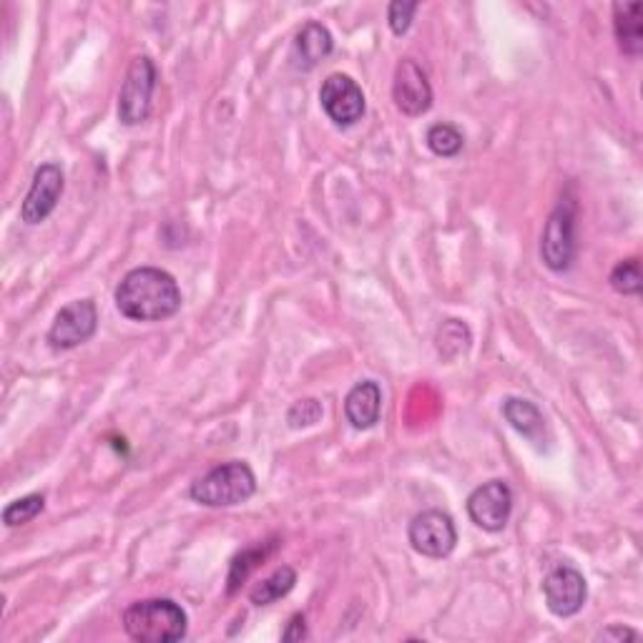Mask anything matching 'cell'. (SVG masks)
Returning <instances> with one entry per match:
<instances>
[{"label": "cell", "instance_id": "1", "mask_svg": "<svg viewBox=\"0 0 643 643\" xmlns=\"http://www.w3.org/2000/svg\"><path fill=\"white\" fill-rule=\"evenodd\" d=\"M116 307L126 319L164 322L182 309V290L164 269L139 267L118 282Z\"/></svg>", "mask_w": 643, "mask_h": 643}, {"label": "cell", "instance_id": "2", "mask_svg": "<svg viewBox=\"0 0 643 643\" xmlns=\"http://www.w3.org/2000/svg\"><path fill=\"white\" fill-rule=\"evenodd\" d=\"M124 631L141 643H174L189 631V616L172 598L137 600L124 611Z\"/></svg>", "mask_w": 643, "mask_h": 643}, {"label": "cell", "instance_id": "3", "mask_svg": "<svg viewBox=\"0 0 643 643\" xmlns=\"http://www.w3.org/2000/svg\"><path fill=\"white\" fill-rule=\"evenodd\" d=\"M257 493V476L244 460L217 465L189 488L194 503L207 507H232L247 503Z\"/></svg>", "mask_w": 643, "mask_h": 643}, {"label": "cell", "instance_id": "4", "mask_svg": "<svg viewBox=\"0 0 643 643\" xmlns=\"http://www.w3.org/2000/svg\"><path fill=\"white\" fill-rule=\"evenodd\" d=\"M156 66L149 56H137L126 71V81L118 93V121L139 126L151 114V98L156 89Z\"/></svg>", "mask_w": 643, "mask_h": 643}, {"label": "cell", "instance_id": "5", "mask_svg": "<svg viewBox=\"0 0 643 643\" xmlns=\"http://www.w3.org/2000/svg\"><path fill=\"white\" fill-rule=\"evenodd\" d=\"M540 259L551 272H565L575 259V204L561 199L548 217L543 236H540Z\"/></svg>", "mask_w": 643, "mask_h": 643}, {"label": "cell", "instance_id": "6", "mask_svg": "<svg viewBox=\"0 0 643 643\" xmlns=\"http://www.w3.org/2000/svg\"><path fill=\"white\" fill-rule=\"evenodd\" d=\"M408 538L414 553L425 558H447L458 546V530L447 513L422 511L412 518Z\"/></svg>", "mask_w": 643, "mask_h": 643}, {"label": "cell", "instance_id": "7", "mask_svg": "<svg viewBox=\"0 0 643 643\" xmlns=\"http://www.w3.org/2000/svg\"><path fill=\"white\" fill-rule=\"evenodd\" d=\"M98 309L93 300H75L58 312L48 329V344L54 350H73L96 335Z\"/></svg>", "mask_w": 643, "mask_h": 643}, {"label": "cell", "instance_id": "8", "mask_svg": "<svg viewBox=\"0 0 643 643\" xmlns=\"http://www.w3.org/2000/svg\"><path fill=\"white\" fill-rule=\"evenodd\" d=\"M319 101L325 114L332 118L337 126H354L362 121V116L367 112V101L360 83L344 73H332L322 83Z\"/></svg>", "mask_w": 643, "mask_h": 643}, {"label": "cell", "instance_id": "9", "mask_svg": "<svg viewBox=\"0 0 643 643\" xmlns=\"http://www.w3.org/2000/svg\"><path fill=\"white\" fill-rule=\"evenodd\" d=\"M543 596L548 611L558 616V619H571L586 606L588 583L573 565H558V569L546 575Z\"/></svg>", "mask_w": 643, "mask_h": 643}, {"label": "cell", "instance_id": "10", "mask_svg": "<svg viewBox=\"0 0 643 643\" xmlns=\"http://www.w3.org/2000/svg\"><path fill=\"white\" fill-rule=\"evenodd\" d=\"M513 513V493L503 480L482 482L468 498V515L478 528L498 533L507 526Z\"/></svg>", "mask_w": 643, "mask_h": 643}, {"label": "cell", "instance_id": "11", "mask_svg": "<svg viewBox=\"0 0 643 643\" xmlns=\"http://www.w3.org/2000/svg\"><path fill=\"white\" fill-rule=\"evenodd\" d=\"M63 168L58 164H44L36 168L33 174V184L28 194H25L23 207H21V219L25 224H40L54 214L58 207V199L63 194Z\"/></svg>", "mask_w": 643, "mask_h": 643}, {"label": "cell", "instance_id": "12", "mask_svg": "<svg viewBox=\"0 0 643 643\" xmlns=\"http://www.w3.org/2000/svg\"><path fill=\"white\" fill-rule=\"evenodd\" d=\"M393 98L395 106L405 116H422L433 106V86H430L428 73L414 63L412 58L397 63L395 81H393Z\"/></svg>", "mask_w": 643, "mask_h": 643}, {"label": "cell", "instance_id": "13", "mask_svg": "<svg viewBox=\"0 0 643 643\" xmlns=\"http://www.w3.org/2000/svg\"><path fill=\"white\" fill-rule=\"evenodd\" d=\"M335 40L332 33H329L322 23H307L304 28L297 33L292 46V66L297 71H312L319 61L332 54Z\"/></svg>", "mask_w": 643, "mask_h": 643}, {"label": "cell", "instance_id": "14", "mask_svg": "<svg viewBox=\"0 0 643 643\" xmlns=\"http://www.w3.org/2000/svg\"><path fill=\"white\" fill-rule=\"evenodd\" d=\"M379 410H383V390L372 379L354 385L344 400V414L354 430L375 428Z\"/></svg>", "mask_w": 643, "mask_h": 643}, {"label": "cell", "instance_id": "15", "mask_svg": "<svg viewBox=\"0 0 643 643\" xmlns=\"http://www.w3.org/2000/svg\"><path fill=\"white\" fill-rule=\"evenodd\" d=\"M613 31L619 48L626 56L636 58L643 50V3H616Z\"/></svg>", "mask_w": 643, "mask_h": 643}, {"label": "cell", "instance_id": "16", "mask_svg": "<svg viewBox=\"0 0 643 643\" xmlns=\"http://www.w3.org/2000/svg\"><path fill=\"white\" fill-rule=\"evenodd\" d=\"M505 420L511 422L513 430H518L523 437H528L530 443H538L546 433V420L540 410L530 400H521V397H507L503 405Z\"/></svg>", "mask_w": 643, "mask_h": 643}, {"label": "cell", "instance_id": "17", "mask_svg": "<svg viewBox=\"0 0 643 643\" xmlns=\"http://www.w3.org/2000/svg\"><path fill=\"white\" fill-rule=\"evenodd\" d=\"M277 548V540H267V543H257L252 548H244L242 553H236L232 558V565H230V578H226V591L230 594H236V591L242 588V583L249 578L254 569H259L261 563L267 561L272 551Z\"/></svg>", "mask_w": 643, "mask_h": 643}, {"label": "cell", "instance_id": "18", "mask_svg": "<svg viewBox=\"0 0 643 643\" xmlns=\"http://www.w3.org/2000/svg\"><path fill=\"white\" fill-rule=\"evenodd\" d=\"M294 583H297V571L290 569V565H282V569L274 571L269 578H265L257 586L252 588V604L254 606H272L274 600L284 598L290 591L294 588Z\"/></svg>", "mask_w": 643, "mask_h": 643}, {"label": "cell", "instance_id": "19", "mask_svg": "<svg viewBox=\"0 0 643 643\" xmlns=\"http://www.w3.org/2000/svg\"><path fill=\"white\" fill-rule=\"evenodd\" d=\"M428 147L433 151L435 156H443V159H453L458 156L463 147H465V137L455 129L453 124H435L428 129Z\"/></svg>", "mask_w": 643, "mask_h": 643}, {"label": "cell", "instance_id": "20", "mask_svg": "<svg viewBox=\"0 0 643 643\" xmlns=\"http://www.w3.org/2000/svg\"><path fill=\"white\" fill-rule=\"evenodd\" d=\"M46 507V498L40 493H31L25 498H19V501H13L11 505H5L3 511V523L8 528H15V526H25V523H31L36 515L44 513Z\"/></svg>", "mask_w": 643, "mask_h": 643}, {"label": "cell", "instance_id": "21", "mask_svg": "<svg viewBox=\"0 0 643 643\" xmlns=\"http://www.w3.org/2000/svg\"><path fill=\"white\" fill-rule=\"evenodd\" d=\"M611 287L619 294H629V297H636V294H641V287H643L641 261L633 257V259L621 261V265H616L613 272H611Z\"/></svg>", "mask_w": 643, "mask_h": 643}, {"label": "cell", "instance_id": "22", "mask_svg": "<svg viewBox=\"0 0 643 643\" xmlns=\"http://www.w3.org/2000/svg\"><path fill=\"white\" fill-rule=\"evenodd\" d=\"M319 418H322V402L315 400V397L297 400L290 408V412H287V422H290V428H294V430L317 425Z\"/></svg>", "mask_w": 643, "mask_h": 643}, {"label": "cell", "instance_id": "23", "mask_svg": "<svg viewBox=\"0 0 643 643\" xmlns=\"http://www.w3.org/2000/svg\"><path fill=\"white\" fill-rule=\"evenodd\" d=\"M418 8V3H405V0H395V3H390V8H387V21H390L395 36H405V33L410 31Z\"/></svg>", "mask_w": 643, "mask_h": 643}, {"label": "cell", "instance_id": "24", "mask_svg": "<svg viewBox=\"0 0 643 643\" xmlns=\"http://www.w3.org/2000/svg\"><path fill=\"white\" fill-rule=\"evenodd\" d=\"M455 347L453 350V354H460V352H465L470 347V329L463 325V322H458V329H455V337H451L445 332V327L440 329V335H437V347H440V352H447V347Z\"/></svg>", "mask_w": 643, "mask_h": 643}, {"label": "cell", "instance_id": "25", "mask_svg": "<svg viewBox=\"0 0 643 643\" xmlns=\"http://www.w3.org/2000/svg\"><path fill=\"white\" fill-rule=\"evenodd\" d=\"M302 639H307V623H304L302 613H294L290 626H287L282 633V641H302Z\"/></svg>", "mask_w": 643, "mask_h": 643}, {"label": "cell", "instance_id": "26", "mask_svg": "<svg viewBox=\"0 0 643 643\" xmlns=\"http://www.w3.org/2000/svg\"><path fill=\"white\" fill-rule=\"evenodd\" d=\"M598 641H636L639 639V631L633 629H626V626H611V629L600 631Z\"/></svg>", "mask_w": 643, "mask_h": 643}]
</instances>
